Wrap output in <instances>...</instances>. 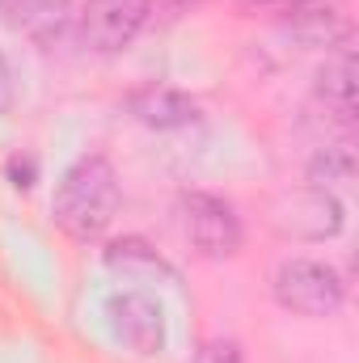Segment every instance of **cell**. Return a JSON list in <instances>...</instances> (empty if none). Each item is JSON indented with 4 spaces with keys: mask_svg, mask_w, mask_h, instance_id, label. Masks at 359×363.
Instances as JSON below:
<instances>
[{
    "mask_svg": "<svg viewBox=\"0 0 359 363\" xmlns=\"http://www.w3.org/2000/svg\"><path fill=\"white\" fill-rule=\"evenodd\" d=\"M13 26L38 47H55L72 30V0H13Z\"/></svg>",
    "mask_w": 359,
    "mask_h": 363,
    "instance_id": "7",
    "label": "cell"
},
{
    "mask_svg": "<svg viewBox=\"0 0 359 363\" xmlns=\"http://www.w3.org/2000/svg\"><path fill=\"white\" fill-rule=\"evenodd\" d=\"M9 178H13V186H34V161L13 157V161H9Z\"/></svg>",
    "mask_w": 359,
    "mask_h": 363,
    "instance_id": "14",
    "label": "cell"
},
{
    "mask_svg": "<svg viewBox=\"0 0 359 363\" xmlns=\"http://www.w3.org/2000/svg\"><path fill=\"white\" fill-rule=\"evenodd\" d=\"M351 174H355V161H351L347 148H326V152H317L313 165H309V178L317 182V186H326V182H347Z\"/></svg>",
    "mask_w": 359,
    "mask_h": 363,
    "instance_id": "12",
    "label": "cell"
},
{
    "mask_svg": "<svg viewBox=\"0 0 359 363\" xmlns=\"http://www.w3.org/2000/svg\"><path fill=\"white\" fill-rule=\"evenodd\" d=\"M263 4H283V0H263Z\"/></svg>",
    "mask_w": 359,
    "mask_h": 363,
    "instance_id": "16",
    "label": "cell"
},
{
    "mask_svg": "<svg viewBox=\"0 0 359 363\" xmlns=\"http://www.w3.org/2000/svg\"><path fill=\"white\" fill-rule=\"evenodd\" d=\"M296 26L309 30L313 38H326V43H330V38L343 30V17H338V4H334V0H309V4L296 9Z\"/></svg>",
    "mask_w": 359,
    "mask_h": 363,
    "instance_id": "10",
    "label": "cell"
},
{
    "mask_svg": "<svg viewBox=\"0 0 359 363\" xmlns=\"http://www.w3.org/2000/svg\"><path fill=\"white\" fill-rule=\"evenodd\" d=\"M153 0H85L81 9V38L93 51H123L140 26L148 21Z\"/></svg>",
    "mask_w": 359,
    "mask_h": 363,
    "instance_id": "5",
    "label": "cell"
},
{
    "mask_svg": "<svg viewBox=\"0 0 359 363\" xmlns=\"http://www.w3.org/2000/svg\"><path fill=\"white\" fill-rule=\"evenodd\" d=\"M106 267H114V271H131V267H144V271H165V274H174L144 241H114L110 250H106Z\"/></svg>",
    "mask_w": 359,
    "mask_h": 363,
    "instance_id": "11",
    "label": "cell"
},
{
    "mask_svg": "<svg viewBox=\"0 0 359 363\" xmlns=\"http://www.w3.org/2000/svg\"><path fill=\"white\" fill-rule=\"evenodd\" d=\"M131 114L144 123V127H157V131H174L199 118V106L186 97V93L170 89V85H153V89H140L131 97Z\"/></svg>",
    "mask_w": 359,
    "mask_h": 363,
    "instance_id": "8",
    "label": "cell"
},
{
    "mask_svg": "<svg viewBox=\"0 0 359 363\" xmlns=\"http://www.w3.org/2000/svg\"><path fill=\"white\" fill-rule=\"evenodd\" d=\"M317 97L343 123L355 118V60H351V51H338L326 60V68L317 72Z\"/></svg>",
    "mask_w": 359,
    "mask_h": 363,
    "instance_id": "9",
    "label": "cell"
},
{
    "mask_svg": "<svg viewBox=\"0 0 359 363\" xmlns=\"http://www.w3.org/2000/svg\"><path fill=\"white\" fill-rule=\"evenodd\" d=\"M194 363H241V351H237L233 342H207V347L194 355Z\"/></svg>",
    "mask_w": 359,
    "mask_h": 363,
    "instance_id": "13",
    "label": "cell"
},
{
    "mask_svg": "<svg viewBox=\"0 0 359 363\" xmlns=\"http://www.w3.org/2000/svg\"><path fill=\"white\" fill-rule=\"evenodd\" d=\"M114 211H118V174L106 157L77 161L51 199V216L72 241H97L110 228Z\"/></svg>",
    "mask_w": 359,
    "mask_h": 363,
    "instance_id": "1",
    "label": "cell"
},
{
    "mask_svg": "<svg viewBox=\"0 0 359 363\" xmlns=\"http://www.w3.org/2000/svg\"><path fill=\"white\" fill-rule=\"evenodd\" d=\"M13 106V77H9V64H4V55H0V114Z\"/></svg>",
    "mask_w": 359,
    "mask_h": 363,
    "instance_id": "15",
    "label": "cell"
},
{
    "mask_svg": "<svg viewBox=\"0 0 359 363\" xmlns=\"http://www.w3.org/2000/svg\"><path fill=\"white\" fill-rule=\"evenodd\" d=\"M279 233L287 237H309V241H321V237H334L343 228V203L321 190V186H309L300 194H292L283 203V216L275 220Z\"/></svg>",
    "mask_w": 359,
    "mask_h": 363,
    "instance_id": "6",
    "label": "cell"
},
{
    "mask_svg": "<svg viewBox=\"0 0 359 363\" xmlns=\"http://www.w3.org/2000/svg\"><path fill=\"white\" fill-rule=\"evenodd\" d=\"M182 228L190 245L207 258H233L241 250V220L233 203H224L220 194H203V190L182 194Z\"/></svg>",
    "mask_w": 359,
    "mask_h": 363,
    "instance_id": "3",
    "label": "cell"
},
{
    "mask_svg": "<svg viewBox=\"0 0 359 363\" xmlns=\"http://www.w3.org/2000/svg\"><path fill=\"white\" fill-rule=\"evenodd\" d=\"M106 321H110V334L131 347L136 355H161L165 351V313L153 296L144 291H118L110 296L106 304Z\"/></svg>",
    "mask_w": 359,
    "mask_h": 363,
    "instance_id": "4",
    "label": "cell"
},
{
    "mask_svg": "<svg viewBox=\"0 0 359 363\" xmlns=\"http://www.w3.org/2000/svg\"><path fill=\"white\" fill-rule=\"evenodd\" d=\"M275 300L296 317H334L343 308V274L317 258H283L275 267Z\"/></svg>",
    "mask_w": 359,
    "mask_h": 363,
    "instance_id": "2",
    "label": "cell"
}]
</instances>
